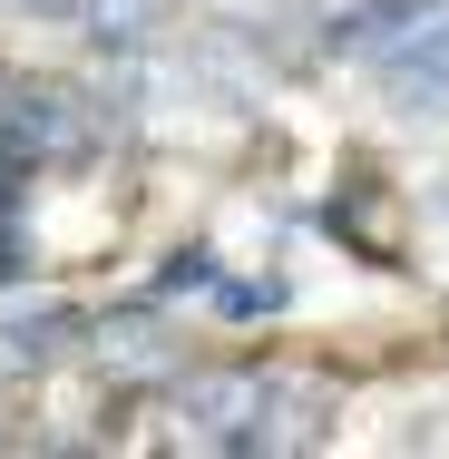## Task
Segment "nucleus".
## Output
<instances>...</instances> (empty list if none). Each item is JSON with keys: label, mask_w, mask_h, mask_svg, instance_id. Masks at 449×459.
Returning a JSON list of instances; mask_svg holds the SVG:
<instances>
[]
</instances>
